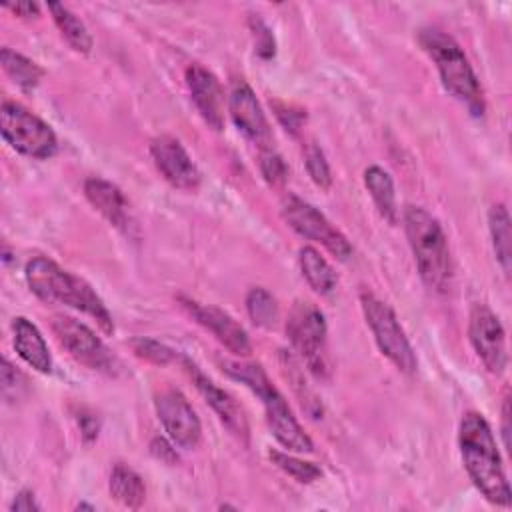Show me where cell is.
Instances as JSON below:
<instances>
[{
  "mask_svg": "<svg viewBox=\"0 0 512 512\" xmlns=\"http://www.w3.org/2000/svg\"><path fill=\"white\" fill-rule=\"evenodd\" d=\"M458 446L464 468L478 492L496 506L512 504V490L490 424L480 412H466L458 428Z\"/></svg>",
  "mask_w": 512,
  "mask_h": 512,
  "instance_id": "obj_1",
  "label": "cell"
},
{
  "mask_svg": "<svg viewBox=\"0 0 512 512\" xmlns=\"http://www.w3.org/2000/svg\"><path fill=\"white\" fill-rule=\"evenodd\" d=\"M28 288L42 302L48 304H64L78 312L88 314L104 334L114 332V322L104 306L102 298L94 292V288L82 280L80 276L64 270L54 260L46 256H36L26 264L24 270Z\"/></svg>",
  "mask_w": 512,
  "mask_h": 512,
  "instance_id": "obj_2",
  "label": "cell"
},
{
  "mask_svg": "<svg viewBox=\"0 0 512 512\" xmlns=\"http://www.w3.org/2000/svg\"><path fill=\"white\" fill-rule=\"evenodd\" d=\"M222 370L230 378H234L240 384H244L246 388H250L252 394H256L262 400L268 428H270L272 436L278 440V444H282L284 448H288L292 452H312L314 450L312 438L304 432V428L292 414L288 402L278 392V388L270 382L268 374L264 372V368L260 364L224 360Z\"/></svg>",
  "mask_w": 512,
  "mask_h": 512,
  "instance_id": "obj_3",
  "label": "cell"
},
{
  "mask_svg": "<svg viewBox=\"0 0 512 512\" xmlns=\"http://www.w3.org/2000/svg\"><path fill=\"white\" fill-rule=\"evenodd\" d=\"M418 42L436 64L446 92L464 104L472 116H484V92L460 44L440 28H422Z\"/></svg>",
  "mask_w": 512,
  "mask_h": 512,
  "instance_id": "obj_4",
  "label": "cell"
},
{
  "mask_svg": "<svg viewBox=\"0 0 512 512\" xmlns=\"http://www.w3.org/2000/svg\"><path fill=\"white\" fill-rule=\"evenodd\" d=\"M404 230L422 282L436 292L450 290L452 260L440 222L426 208L408 206L404 210Z\"/></svg>",
  "mask_w": 512,
  "mask_h": 512,
  "instance_id": "obj_5",
  "label": "cell"
},
{
  "mask_svg": "<svg viewBox=\"0 0 512 512\" xmlns=\"http://www.w3.org/2000/svg\"><path fill=\"white\" fill-rule=\"evenodd\" d=\"M0 132L10 148L34 160H48L58 150L54 130L16 102H2Z\"/></svg>",
  "mask_w": 512,
  "mask_h": 512,
  "instance_id": "obj_6",
  "label": "cell"
},
{
  "mask_svg": "<svg viewBox=\"0 0 512 512\" xmlns=\"http://www.w3.org/2000/svg\"><path fill=\"white\" fill-rule=\"evenodd\" d=\"M360 306L362 314L366 318V324L370 326V332L380 348V352L404 374L416 372V354L394 314V310L382 302L372 292L360 294Z\"/></svg>",
  "mask_w": 512,
  "mask_h": 512,
  "instance_id": "obj_7",
  "label": "cell"
},
{
  "mask_svg": "<svg viewBox=\"0 0 512 512\" xmlns=\"http://www.w3.org/2000/svg\"><path fill=\"white\" fill-rule=\"evenodd\" d=\"M286 334L294 350L304 358L316 376H324L326 366V320L320 308L308 300H298L288 314Z\"/></svg>",
  "mask_w": 512,
  "mask_h": 512,
  "instance_id": "obj_8",
  "label": "cell"
},
{
  "mask_svg": "<svg viewBox=\"0 0 512 512\" xmlns=\"http://www.w3.org/2000/svg\"><path fill=\"white\" fill-rule=\"evenodd\" d=\"M282 218L296 234L322 244L338 260L344 262L352 256V244L348 238L310 202L288 194L282 200Z\"/></svg>",
  "mask_w": 512,
  "mask_h": 512,
  "instance_id": "obj_9",
  "label": "cell"
},
{
  "mask_svg": "<svg viewBox=\"0 0 512 512\" xmlns=\"http://www.w3.org/2000/svg\"><path fill=\"white\" fill-rule=\"evenodd\" d=\"M50 328L58 344L80 364L90 370L114 374L116 358L106 344L80 320L64 314H56L50 320Z\"/></svg>",
  "mask_w": 512,
  "mask_h": 512,
  "instance_id": "obj_10",
  "label": "cell"
},
{
  "mask_svg": "<svg viewBox=\"0 0 512 512\" xmlns=\"http://www.w3.org/2000/svg\"><path fill=\"white\" fill-rule=\"evenodd\" d=\"M468 338L488 372L500 374L508 364L506 332L486 304H474L468 320Z\"/></svg>",
  "mask_w": 512,
  "mask_h": 512,
  "instance_id": "obj_11",
  "label": "cell"
},
{
  "mask_svg": "<svg viewBox=\"0 0 512 512\" xmlns=\"http://www.w3.org/2000/svg\"><path fill=\"white\" fill-rule=\"evenodd\" d=\"M154 408L168 438L176 446L184 450H192L200 444V438H202L200 418L196 416L192 404L186 400V396L180 390L166 388L160 394H156Z\"/></svg>",
  "mask_w": 512,
  "mask_h": 512,
  "instance_id": "obj_12",
  "label": "cell"
},
{
  "mask_svg": "<svg viewBox=\"0 0 512 512\" xmlns=\"http://www.w3.org/2000/svg\"><path fill=\"white\" fill-rule=\"evenodd\" d=\"M228 112H230L236 128L248 140L258 144L260 150L270 146L272 132H270L268 118H266V114H264V110H262L254 90L242 78H236L232 82L230 96H228Z\"/></svg>",
  "mask_w": 512,
  "mask_h": 512,
  "instance_id": "obj_13",
  "label": "cell"
},
{
  "mask_svg": "<svg viewBox=\"0 0 512 512\" xmlns=\"http://www.w3.org/2000/svg\"><path fill=\"white\" fill-rule=\"evenodd\" d=\"M180 302L186 308V312L232 354L248 356L252 352V342H250L246 330L228 312H224L216 306H210V304L196 302L186 296H180Z\"/></svg>",
  "mask_w": 512,
  "mask_h": 512,
  "instance_id": "obj_14",
  "label": "cell"
},
{
  "mask_svg": "<svg viewBox=\"0 0 512 512\" xmlns=\"http://www.w3.org/2000/svg\"><path fill=\"white\" fill-rule=\"evenodd\" d=\"M180 362L184 366V370L188 372L192 384L196 386V390L202 394V398L210 404V408L218 414V418L222 420V424L242 442H248V422L244 416L242 406L234 400L232 394H228L224 388H220L218 384H214L190 358L180 356Z\"/></svg>",
  "mask_w": 512,
  "mask_h": 512,
  "instance_id": "obj_15",
  "label": "cell"
},
{
  "mask_svg": "<svg viewBox=\"0 0 512 512\" xmlns=\"http://www.w3.org/2000/svg\"><path fill=\"white\" fill-rule=\"evenodd\" d=\"M152 160L168 184L180 190H196L200 186V172L180 140L174 136H158L150 144Z\"/></svg>",
  "mask_w": 512,
  "mask_h": 512,
  "instance_id": "obj_16",
  "label": "cell"
},
{
  "mask_svg": "<svg viewBox=\"0 0 512 512\" xmlns=\"http://www.w3.org/2000/svg\"><path fill=\"white\" fill-rule=\"evenodd\" d=\"M186 84L202 120L212 130L220 132L224 128V108L228 106L220 80L208 68L190 64L186 68Z\"/></svg>",
  "mask_w": 512,
  "mask_h": 512,
  "instance_id": "obj_17",
  "label": "cell"
},
{
  "mask_svg": "<svg viewBox=\"0 0 512 512\" xmlns=\"http://www.w3.org/2000/svg\"><path fill=\"white\" fill-rule=\"evenodd\" d=\"M84 196L114 228L128 232L130 228L128 202L116 184L104 178L92 176L84 182Z\"/></svg>",
  "mask_w": 512,
  "mask_h": 512,
  "instance_id": "obj_18",
  "label": "cell"
},
{
  "mask_svg": "<svg viewBox=\"0 0 512 512\" xmlns=\"http://www.w3.org/2000/svg\"><path fill=\"white\" fill-rule=\"evenodd\" d=\"M12 344L16 354L36 372L48 374L52 370V356L48 352V346L36 328L28 318L18 316L12 322Z\"/></svg>",
  "mask_w": 512,
  "mask_h": 512,
  "instance_id": "obj_19",
  "label": "cell"
},
{
  "mask_svg": "<svg viewBox=\"0 0 512 512\" xmlns=\"http://www.w3.org/2000/svg\"><path fill=\"white\" fill-rule=\"evenodd\" d=\"M364 186L374 200V206L378 214L388 222L396 224L398 222V208H396V190H394V180L388 170L382 166H368L364 170Z\"/></svg>",
  "mask_w": 512,
  "mask_h": 512,
  "instance_id": "obj_20",
  "label": "cell"
},
{
  "mask_svg": "<svg viewBox=\"0 0 512 512\" xmlns=\"http://www.w3.org/2000/svg\"><path fill=\"white\" fill-rule=\"evenodd\" d=\"M110 496L126 508H140L146 500V486L138 472L130 466L118 462L114 464L108 480Z\"/></svg>",
  "mask_w": 512,
  "mask_h": 512,
  "instance_id": "obj_21",
  "label": "cell"
},
{
  "mask_svg": "<svg viewBox=\"0 0 512 512\" xmlns=\"http://www.w3.org/2000/svg\"><path fill=\"white\" fill-rule=\"evenodd\" d=\"M298 264L302 270V276L306 278L308 286L326 296L336 288L338 276L334 272V268L328 264V260L312 246H302L298 252Z\"/></svg>",
  "mask_w": 512,
  "mask_h": 512,
  "instance_id": "obj_22",
  "label": "cell"
},
{
  "mask_svg": "<svg viewBox=\"0 0 512 512\" xmlns=\"http://www.w3.org/2000/svg\"><path fill=\"white\" fill-rule=\"evenodd\" d=\"M488 228L490 238L494 246L496 260L504 274H510V262H512V232H510V216L504 204H494L488 212Z\"/></svg>",
  "mask_w": 512,
  "mask_h": 512,
  "instance_id": "obj_23",
  "label": "cell"
},
{
  "mask_svg": "<svg viewBox=\"0 0 512 512\" xmlns=\"http://www.w3.org/2000/svg\"><path fill=\"white\" fill-rule=\"evenodd\" d=\"M48 10L52 14L54 24L58 26L62 38L80 54H88L92 50V36L84 22L68 10L64 4H48Z\"/></svg>",
  "mask_w": 512,
  "mask_h": 512,
  "instance_id": "obj_24",
  "label": "cell"
},
{
  "mask_svg": "<svg viewBox=\"0 0 512 512\" xmlns=\"http://www.w3.org/2000/svg\"><path fill=\"white\" fill-rule=\"evenodd\" d=\"M0 62H2L4 72L10 76V80L24 92L34 90L44 76V70L34 60H30L10 48L0 50Z\"/></svg>",
  "mask_w": 512,
  "mask_h": 512,
  "instance_id": "obj_25",
  "label": "cell"
},
{
  "mask_svg": "<svg viewBox=\"0 0 512 512\" xmlns=\"http://www.w3.org/2000/svg\"><path fill=\"white\" fill-rule=\"evenodd\" d=\"M246 310L252 322L260 328H272L280 318L276 298L266 288H260V286L252 288L246 294Z\"/></svg>",
  "mask_w": 512,
  "mask_h": 512,
  "instance_id": "obj_26",
  "label": "cell"
},
{
  "mask_svg": "<svg viewBox=\"0 0 512 512\" xmlns=\"http://www.w3.org/2000/svg\"><path fill=\"white\" fill-rule=\"evenodd\" d=\"M270 460L272 464H276V468H280L284 474H288L290 478H294L300 484H310L314 480H318L322 476V470L308 460L296 458L288 452H280V450H270Z\"/></svg>",
  "mask_w": 512,
  "mask_h": 512,
  "instance_id": "obj_27",
  "label": "cell"
},
{
  "mask_svg": "<svg viewBox=\"0 0 512 512\" xmlns=\"http://www.w3.org/2000/svg\"><path fill=\"white\" fill-rule=\"evenodd\" d=\"M130 348H132V352L138 358H142L146 362H152V364H158V366L172 364V362H176L180 358L176 350L168 348L166 344H162V342H158L154 338H144V336L134 338L130 342Z\"/></svg>",
  "mask_w": 512,
  "mask_h": 512,
  "instance_id": "obj_28",
  "label": "cell"
},
{
  "mask_svg": "<svg viewBox=\"0 0 512 512\" xmlns=\"http://www.w3.org/2000/svg\"><path fill=\"white\" fill-rule=\"evenodd\" d=\"M304 164H306V172L312 178V182L318 188L328 190L332 184V172H330V166H328V160H326L322 148L316 146L314 142H310L304 150Z\"/></svg>",
  "mask_w": 512,
  "mask_h": 512,
  "instance_id": "obj_29",
  "label": "cell"
},
{
  "mask_svg": "<svg viewBox=\"0 0 512 512\" xmlns=\"http://www.w3.org/2000/svg\"><path fill=\"white\" fill-rule=\"evenodd\" d=\"M260 172H262L264 180L276 188L282 186L288 176V168H286L282 156L278 152H274L270 146L260 150Z\"/></svg>",
  "mask_w": 512,
  "mask_h": 512,
  "instance_id": "obj_30",
  "label": "cell"
},
{
  "mask_svg": "<svg viewBox=\"0 0 512 512\" xmlns=\"http://www.w3.org/2000/svg\"><path fill=\"white\" fill-rule=\"evenodd\" d=\"M250 28H252V36H254L256 54L260 58H266V60L272 58L276 54V42H274V36L270 32V28L258 16L250 18Z\"/></svg>",
  "mask_w": 512,
  "mask_h": 512,
  "instance_id": "obj_31",
  "label": "cell"
},
{
  "mask_svg": "<svg viewBox=\"0 0 512 512\" xmlns=\"http://www.w3.org/2000/svg\"><path fill=\"white\" fill-rule=\"evenodd\" d=\"M274 114L290 134H296L302 128L304 120H306L304 110H300L292 104H284V102H274Z\"/></svg>",
  "mask_w": 512,
  "mask_h": 512,
  "instance_id": "obj_32",
  "label": "cell"
},
{
  "mask_svg": "<svg viewBox=\"0 0 512 512\" xmlns=\"http://www.w3.org/2000/svg\"><path fill=\"white\" fill-rule=\"evenodd\" d=\"M24 382H26L24 376L8 360H4V364H2V394L8 402H12L20 396Z\"/></svg>",
  "mask_w": 512,
  "mask_h": 512,
  "instance_id": "obj_33",
  "label": "cell"
},
{
  "mask_svg": "<svg viewBox=\"0 0 512 512\" xmlns=\"http://www.w3.org/2000/svg\"><path fill=\"white\" fill-rule=\"evenodd\" d=\"M10 510H14V512H32V510H40V504L36 502V498L30 490H20L14 496L12 504H10Z\"/></svg>",
  "mask_w": 512,
  "mask_h": 512,
  "instance_id": "obj_34",
  "label": "cell"
},
{
  "mask_svg": "<svg viewBox=\"0 0 512 512\" xmlns=\"http://www.w3.org/2000/svg\"><path fill=\"white\" fill-rule=\"evenodd\" d=\"M150 450H152V454H154L156 458H160V460H164V462H168V464H174V462L178 460L176 450H174L172 444H168L164 438H154L152 444H150Z\"/></svg>",
  "mask_w": 512,
  "mask_h": 512,
  "instance_id": "obj_35",
  "label": "cell"
},
{
  "mask_svg": "<svg viewBox=\"0 0 512 512\" xmlns=\"http://www.w3.org/2000/svg\"><path fill=\"white\" fill-rule=\"evenodd\" d=\"M78 424L86 442H92L98 436V420L92 414H82L78 418Z\"/></svg>",
  "mask_w": 512,
  "mask_h": 512,
  "instance_id": "obj_36",
  "label": "cell"
},
{
  "mask_svg": "<svg viewBox=\"0 0 512 512\" xmlns=\"http://www.w3.org/2000/svg\"><path fill=\"white\" fill-rule=\"evenodd\" d=\"M8 10H12L16 16H22V18L38 16V4H36V2H16V4H8Z\"/></svg>",
  "mask_w": 512,
  "mask_h": 512,
  "instance_id": "obj_37",
  "label": "cell"
},
{
  "mask_svg": "<svg viewBox=\"0 0 512 512\" xmlns=\"http://www.w3.org/2000/svg\"><path fill=\"white\" fill-rule=\"evenodd\" d=\"M508 420H510V400L504 398V404H502V436H504V446L508 448L510 446V426H508Z\"/></svg>",
  "mask_w": 512,
  "mask_h": 512,
  "instance_id": "obj_38",
  "label": "cell"
}]
</instances>
